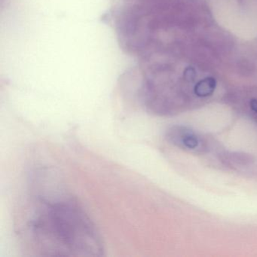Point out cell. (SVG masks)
Listing matches in <instances>:
<instances>
[{
  "instance_id": "5",
  "label": "cell",
  "mask_w": 257,
  "mask_h": 257,
  "mask_svg": "<svg viewBox=\"0 0 257 257\" xmlns=\"http://www.w3.org/2000/svg\"><path fill=\"white\" fill-rule=\"evenodd\" d=\"M183 76H184L185 79L186 81L192 82L195 79V76H196V72H195V69L192 68V67H187L184 70Z\"/></svg>"
},
{
  "instance_id": "1",
  "label": "cell",
  "mask_w": 257,
  "mask_h": 257,
  "mask_svg": "<svg viewBox=\"0 0 257 257\" xmlns=\"http://www.w3.org/2000/svg\"><path fill=\"white\" fill-rule=\"evenodd\" d=\"M27 230L43 255L96 256L103 251L92 221L70 198L39 199L30 214Z\"/></svg>"
},
{
  "instance_id": "4",
  "label": "cell",
  "mask_w": 257,
  "mask_h": 257,
  "mask_svg": "<svg viewBox=\"0 0 257 257\" xmlns=\"http://www.w3.org/2000/svg\"><path fill=\"white\" fill-rule=\"evenodd\" d=\"M228 162L237 165H246L252 162V156L243 153H232L227 157Z\"/></svg>"
},
{
  "instance_id": "6",
  "label": "cell",
  "mask_w": 257,
  "mask_h": 257,
  "mask_svg": "<svg viewBox=\"0 0 257 257\" xmlns=\"http://www.w3.org/2000/svg\"><path fill=\"white\" fill-rule=\"evenodd\" d=\"M250 107L254 112H256L257 113V100L253 99V100H251Z\"/></svg>"
},
{
  "instance_id": "2",
  "label": "cell",
  "mask_w": 257,
  "mask_h": 257,
  "mask_svg": "<svg viewBox=\"0 0 257 257\" xmlns=\"http://www.w3.org/2000/svg\"><path fill=\"white\" fill-rule=\"evenodd\" d=\"M167 138L176 145L186 149H195L199 144L198 137L184 127H174L168 132Z\"/></svg>"
},
{
  "instance_id": "3",
  "label": "cell",
  "mask_w": 257,
  "mask_h": 257,
  "mask_svg": "<svg viewBox=\"0 0 257 257\" xmlns=\"http://www.w3.org/2000/svg\"><path fill=\"white\" fill-rule=\"evenodd\" d=\"M216 82L213 78L209 77L200 81L195 87V93L198 97H205L211 95L216 88Z\"/></svg>"
}]
</instances>
